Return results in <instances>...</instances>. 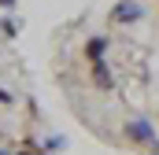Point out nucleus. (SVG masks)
I'll list each match as a JSON object with an SVG mask.
<instances>
[{
    "mask_svg": "<svg viewBox=\"0 0 159 155\" xmlns=\"http://www.w3.org/2000/svg\"><path fill=\"white\" fill-rule=\"evenodd\" d=\"M107 48H111V41L104 37V33H93V37L81 44V55L89 63H100V59H107Z\"/></svg>",
    "mask_w": 159,
    "mask_h": 155,
    "instance_id": "7ed1b4c3",
    "label": "nucleus"
},
{
    "mask_svg": "<svg viewBox=\"0 0 159 155\" xmlns=\"http://www.w3.org/2000/svg\"><path fill=\"white\" fill-rule=\"evenodd\" d=\"M0 104H15V100H11V92H4V89H0Z\"/></svg>",
    "mask_w": 159,
    "mask_h": 155,
    "instance_id": "0eeeda50",
    "label": "nucleus"
},
{
    "mask_svg": "<svg viewBox=\"0 0 159 155\" xmlns=\"http://www.w3.org/2000/svg\"><path fill=\"white\" fill-rule=\"evenodd\" d=\"M107 19H111L115 26H137V22L144 19V4H141V0H115Z\"/></svg>",
    "mask_w": 159,
    "mask_h": 155,
    "instance_id": "f03ea898",
    "label": "nucleus"
},
{
    "mask_svg": "<svg viewBox=\"0 0 159 155\" xmlns=\"http://www.w3.org/2000/svg\"><path fill=\"white\" fill-rule=\"evenodd\" d=\"M59 148H67V140H59V137L56 140H44V152H59Z\"/></svg>",
    "mask_w": 159,
    "mask_h": 155,
    "instance_id": "423d86ee",
    "label": "nucleus"
},
{
    "mask_svg": "<svg viewBox=\"0 0 159 155\" xmlns=\"http://www.w3.org/2000/svg\"><path fill=\"white\" fill-rule=\"evenodd\" d=\"M0 33H4V37H15V33H19V22H15V19H0Z\"/></svg>",
    "mask_w": 159,
    "mask_h": 155,
    "instance_id": "39448f33",
    "label": "nucleus"
},
{
    "mask_svg": "<svg viewBox=\"0 0 159 155\" xmlns=\"http://www.w3.org/2000/svg\"><path fill=\"white\" fill-rule=\"evenodd\" d=\"M122 137H126L129 144H137V148L159 152V133H156V126H152V118H129V122L122 126Z\"/></svg>",
    "mask_w": 159,
    "mask_h": 155,
    "instance_id": "f257e3e1",
    "label": "nucleus"
},
{
    "mask_svg": "<svg viewBox=\"0 0 159 155\" xmlns=\"http://www.w3.org/2000/svg\"><path fill=\"white\" fill-rule=\"evenodd\" d=\"M0 7H4V11H7V7H15V0H0Z\"/></svg>",
    "mask_w": 159,
    "mask_h": 155,
    "instance_id": "1a4fd4ad",
    "label": "nucleus"
},
{
    "mask_svg": "<svg viewBox=\"0 0 159 155\" xmlns=\"http://www.w3.org/2000/svg\"><path fill=\"white\" fill-rule=\"evenodd\" d=\"M0 155H11V152H4V148H0Z\"/></svg>",
    "mask_w": 159,
    "mask_h": 155,
    "instance_id": "9d476101",
    "label": "nucleus"
},
{
    "mask_svg": "<svg viewBox=\"0 0 159 155\" xmlns=\"http://www.w3.org/2000/svg\"><path fill=\"white\" fill-rule=\"evenodd\" d=\"M19 155H48V152H34V148H26V152H19Z\"/></svg>",
    "mask_w": 159,
    "mask_h": 155,
    "instance_id": "6e6552de",
    "label": "nucleus"
},
{
    "mask_svg": "<svg viewBox=\"0 0 159 155\" xmlns=\"http://www.w3.org/2000/svg\"><path fill=\"white\" fill-rule=\"evenodd\" d=\"M93 70H89V78H93V85L100 89V92H111L115 89V74H111V67H107V59H100V63H89Z\"/></svg>",
    "mask_w": 159,
    "mask_h": 155,
    "instance_id": "20e7f679",
    "label": "nucleus"
},
{
    "mask_svg": "<svg viewBox=\"0 0 159 155\" xmlns=\"http://www.w3.org/2000/svg\"><path fill=\"white\" fill-rule=\"evenodd\" d=\"M144 155H159V152H144Z\"/></svg>",
    "mask_w": 159,
    "mask_h": 155,
    "instance_id": "9b49d317",
    "label": "nucleus"
}]
</instances>
